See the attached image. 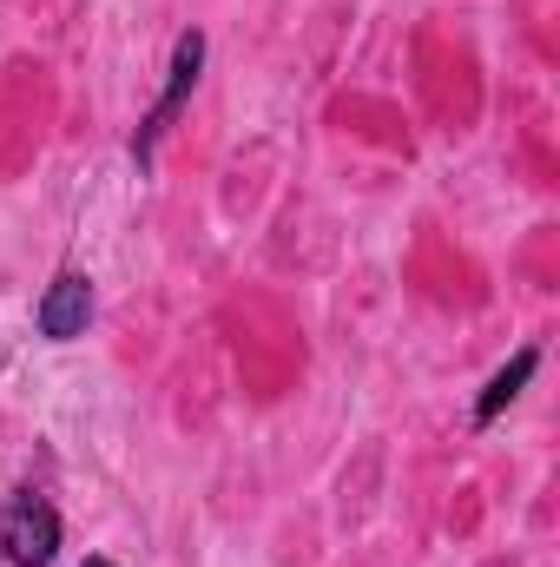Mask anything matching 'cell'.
<instances>
[{
    "instance_id": "3957f363",
    "label": "cell",
    "mask_w": 560,
    "mask_h": 567,
    "mask_svg": "<svg viewBox=\"0 0 560 567\" xmlns=\"http://www.w3.org/2000/svg\"><path fill=\"white\" fill-rule=\"evenodd\" d=\"M33 323H40V337H46V343H73V337H86V323H93V278L60 271V278L40 290Z\"/></svg>"
},
{
    "instance_id": "277c9868",
    "label": "cell",
    "mask_w": 560,
    "mask_h": 567,
    "mask_svg": "<svg viewBox=\"0 0 560 567\" xmlns=\"http://www.w3.org/2000/svg\"><path fill=\"white\" fill-rule=\"evenodd\" d=\"M535 370H541V350H535V343H528V350H515V357H508V363L488 377V390L475 396V429L501 423V410H508V403H515V396L535 383Z\"/></svg>"
},
{
    "instance_id": "7a4b0ae2",
    "label": "cell",
    "mask_w": 560,
    "mask_h": 567,
    "mask_svg": "<svg viewBox=\"0 0 560 567\" xmlns=\"http://www.w3.org/2000/svg\"><path fill=\"white\" fill-rule=\"evenodd\" d=\"M0 555L7 567H46L60 555V508L33 488H13L0 502Z\"/></svg>"
},
{
    "instance_id": "6da1fadb",
    "label": "cell",
    "mask_w": 560,
    "mask_h": 567,
    "mask_svg": "<svg viewBox=\"0 0 560 567\" xmlns=\"http://www.w3.org/2000/svg\"><path fill=\"white\" fill-rule=\"evenodd\" d=\"M198 73H205V33H198V27H185V33L172 40L165 93L152 100V113H145V120H139V133H133V158H139V165H152V152H158V140H165V133H172V120L185 113V100H191Z\"/></svg>"
},
{
    "instance_id": "5b68a950",
    "label": "cell",
    "mask_w": 560,
    "mask_h": 567,
    "mask_svg": "<svg viewBox=\"0 0 560 567\" xmlns=\"http://www.w3.org/2000/svg\"><path fill=\"white\" fill-rule=\"evenodd\" d=\"M80 567H120V561H106V555H86V561H80Z\"/></svg>"
}]
</instances>
